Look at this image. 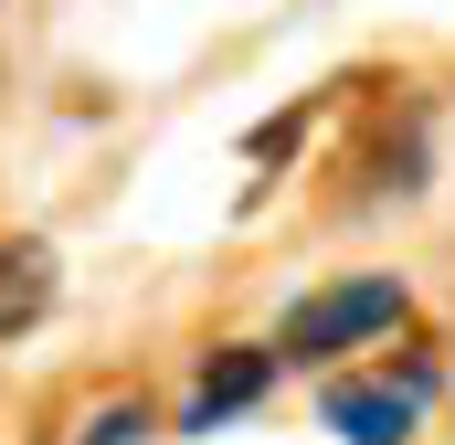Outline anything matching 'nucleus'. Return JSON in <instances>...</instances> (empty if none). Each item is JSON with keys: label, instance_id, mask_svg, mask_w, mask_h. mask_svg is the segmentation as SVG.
<instances>
[{"label": "nucleus", "instance_id": "39448f33", "mask_svg": "<svg viewBox=\"0 0 455 445\" xmlns=\"http://www.w3.org/2000/svg\"><path fill=\"white\" fill-rule=\"evenodd\" d=\"M138 435H148V403H107V414H96L75 445H138Z\"/></svg>", "mask_w": 455, "mask_h": 445}, {"label": "nucleus", "instance_id": "20e7f679", "mask_svg": "<svg viewBox=\"0 0 455 445\" xmlns=\"http://www.w3.org/2000/svg\"><path fill=\"white\" fill-rule=\"evenodd\" d=\"M43 308H53V255L43 244H11L0 255V339H21Z\"/></svg>", "mask_w": 455, "mask_h": 445}, {"label": "nucleus", "instance_id": "7ed1b4c3", "mask_svg": "<svg viewBox=\"0 0 455 445\" xmlns=\"http://www.w3.org/2000/svg\"><path fill=\"white\" fill-rule=\"evenodd\" d=\"M265 382H275V350H212L202 360V392H191V435H212L223 414H243V403H265Z\"/></svg>", "mask_w": 455, "mask_h": 445}, {"label": "nucleus", "instance_id": "f03ea898", "mask_svg": "<svg viewBox=\"0 0 455 445\" xmlns=\"http://www.w3.org/2000/svg\"><path fill=\"white\" fill-rule=\"evenodd\" d=\"M318 414H329V435H349V445H403L413 414H424V392H413V382H339Z\"/></svg>", "mask_w": 455, "mask_h": 445}, {"label": "nucleus", "instance_id": "f257e3e1", "mask_svg": "<svg viewBox=\"0 0 455 445\" xmlns=\"http://www.w3.org/2000/svg\"><path fill=\"white\" fill-rule=\"evenodd\" d=\"M403 329V287L392 276H349L329 297H297L286 329H275V360H318V350H349V339H381Z\"/></svg>", "mask_w": 455, "mask_h": 445}]
</instances>
